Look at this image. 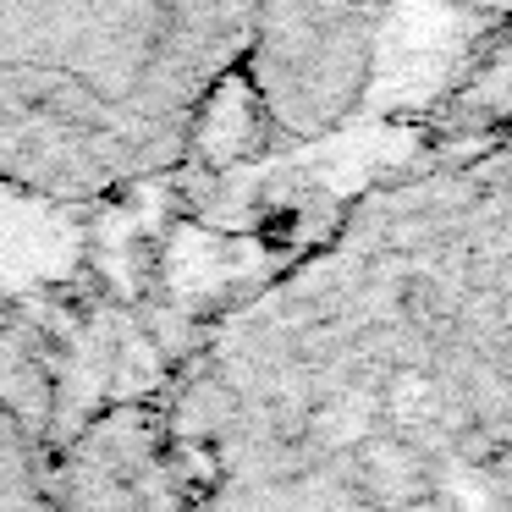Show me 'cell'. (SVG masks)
Segmentation results:
<instances>
[{"label":"cell","instance_id":"obj_1","mask_svg":"<svg viewBox=\"0 0 512 512\" xmlns=\"http://www.w3.org/2000/svg\"><path fill=\"white\" fill-rule=\"evenodd\" d=\"M265 0H0V182L105 193L215 138L259 155Z\"/></svg>","mask_w":512,"mask_h":512},{"label":"cell","instance_id":"obj_2","mask_svg":"<svg viewBox=\"0 0 512 512\" xmlns=\"http://www.w3.org/2000/svg\"><path fill=\"white\" fill-rule=\"evenodd\" d=\"M391 0H265L248 67L259 155L309 149L375 105L386 83Z\"/></svg>","mask_w":512,"mask_h":512},{"label":"cell","instance_id":"obj_3","mask_svg":"<svg viewBox=\"0 0 512 512\" xmlns=\"http://www.w3.org/2000/svg\"><path fill=\"white\" fill-rule=\"evenodd\" d=\"M435 12L446 23V39H452V56L457 61H474L485 56L490 45H507V0H391V50H386V67L397 56V39L408 17Z\"/></svg>","mask_w":512,"mask_h":512}]
</instances>
